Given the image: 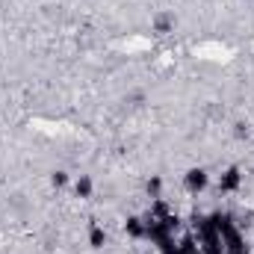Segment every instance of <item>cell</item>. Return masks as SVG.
Segmentation results:
<instances>
[{"label": "cell", "instance_id": "5", "mask_svg": "<svg viewBox=\"0 0 254 254\" xmlns=\"http://www.w3.org/2000/svg\"><path fill=\"white\" fill-rule=\"evenodd\" d=\"M89 243H92V249H104V246H107V231L98 228V225H92V231H89Z\"/></svg>", "mask_w": 254, "mask_h": 254}, {"label": "cell", "instance_id": "4", "mask_svg": "<svg viewBox=\"0 0 254 254\" xmlns=\"http://www.w3.org/2000/svg\"><path fill=\"white\" fill-rule=\"evenodd\" d=\"M92 190H95V187H92V178H89V175H80V178L74 181V195H77V198H92Z\"/></svg>", "mask_w": 254, "mask_h": 254}, {"label": "cell", "instance_id": "6", "mask_svg": "<svg viewBox=\"0 0 254 254\" xmlns=\"http://www.w3.org/2000/svg\"><path fill=\"white\" fill-rule=\"evenodd\" d=\"M154 30H157L160 36H166V33H172V30H175V18H172V15H160V18L154 21Z\"/></svg>", "mask_w": 254, "mask_h": 254}, {"label": "cell", "instance_id": "2", "mask_svg": "<svg viewBox=\"0 0 254 254\" xmlns=\"http://www.w3.org/2000/svg\"><path fill=\"white\" fill-rule=\"evenodd\" d=\"M243 187V172L240 169H228L222 178H219V190L222 192H237Z\"/></svg>", "mask_w": 254, "mask_h": 254}, {"label": "cell", "instance_id": "3", "mask_svg": "<svg viewBox=\"0 0 254 254\" xmlns=\"http://www.w3.org/2000/svg\"><path fill=\"white\" fill-rule=\"evenodd\" d=\"M125 234L127 237H133V240H142V237L148 234V225H145L139 216H130V219L125 222Z\"/></svg>", "mask_w": 254, "mask_h": 254}, {"label": "cell", "instance_id": "7", "mask_svg": "<svg viewBox=\"0 0 254 254\" xmlns=\"http://www.w3.org/2000/svg\"><path fill=\"white\" fill-rule=\"evenodd\" d=\"M145 190H148V195H151V198H160V190H163V181H160V178H151V181L145 184Z\"/></svg>", "mask_w": 254, "mask_h": 254}, {"label": "cell", "instance_id": "8", "mask_svg": "<svg viewBox=\"0 0 254 254\" xmlns=\"http://www.w3.org/2000/svg\"><path fill=\"white\" fill-rule=\"evenodd\" d=\"M51 187H54V190L68 187V175H65V172H54V175H51Z\"/></svg>", "mask_w": 254, "mask_h": 254}, {"label": "cell", "instance_id": "1", "mask_svg": "<svg viewBox=\"0 0 254 254\" xmlns=\"http://www.w3.org/2000/svg\"><path fill=\"white\" fill-rule=\"evenodd\" d=\"M207 184H210V175H207L204 169H190V172L184 175V187H187L190 192L207 190Z\"/></svg>", "mask_w": 254, "mask_h": 254}]
</instances>
